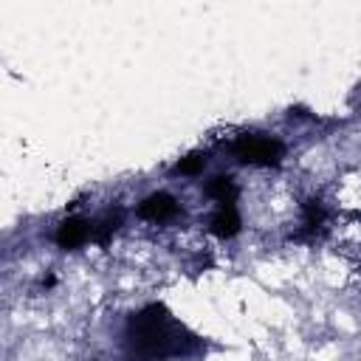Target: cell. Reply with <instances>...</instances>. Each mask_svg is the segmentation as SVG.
<instances>
[{"mask_svg": "<svg viewBox=\"0 0 361 361\" xmlns=\"http://www.w3.org/2000/svg\"><path fill=\"white\" fill-rule=\"evenodd\" d=\"M87 240H90V223H87L85 217H68V220H62L59 228H56V245H59V248L73 251V248L85 245Z\"/></svg>", "mask_w": 361, "mask_h": 361, "instance_id": "5", "label": "cell"}, {"mask_svg": "<svg viewBox=\"0 0 361 361\" xmlns=\"http://www.w3.org/2000/svg\"><path fill=\"white\" fill-rule=\"evenodd\" d=\"M121 223H124V212H121V209L102 214L99 220L90 223V240L99 243V245H107V243L113 240V234L121 228Z\"/></svg>", "mask_w": 361, "mask_h": 361, "instance_id": "7", "label": "cell"}, {"mask_svg": "<svg viewBox=\"0 0 361 361\" xmlns=\"http://www.w3.org/2000/svg\"><path fill=\"white\" fill-rule=\"evenodd\" d=\"M206 192H209V197H214L220 206H231L234 197H237V183H234L231 175H217V178L209 180Z\"/></svg>", "mask_w": 361, "mask_h": 361, "instance_id": "8", "label": "cell"}, {"mask_svg": "<svg viewBox=\"0 0 361 361\" xmlns=\"http://www.w3.org/2000/svg\"><path fill=\"white\" fill-rule=\"evenodd\" d=\"M206 166V152H192L172 166V175H197Z\"/></svg>", "mask_w": 361, "mask_h": 361, "instance_id": "9", "label": "cell"}, {"mask_svg": "<svg viewBox=\"0 0 361 361\" xmlns=\"http://www.w3.org/2000/svg\"><path fill=\"white\" fill-rule=\"evenodd\" d=\"M209 231H212L214 237H220V240L234 237V234L240 231V214H237V209H234V206H220V209L212 214V220H209Z\"/></svg>", "mask_w": 361, "mask_h": 361, "instance_id": "6", "label": "cell"}, {"mask_svg": "<svg viewBox=\"0 0 361 361\" xmlns=\"http://www.w3.org/2000/svg\"><path fill=\"white\" fill-rule=\"evenodd\" d=\"M330 234V214L327 206L319 197H310L302 203V223L293 234L296 243H319Z\"/></svg>", "mask_w": 361, "mask_h": 361, "instance_id": "3", "label": "cell"}, {"mask_svg": "<svg viewBox=\"0 0 361 361\" xmlns=\"http://www.w3.org/2000/svg\"><path fill=\"white\" fill-rule=\"evenodd\" d=\"M124 341L133 358L138 361H166L195 350V336L175 322V316L164 305H149L130 316Z\"/></svg>", "mask_w": 361, "mask_h": 361, "instance_id": "1", "label": "cell"}, {"mask_svg": "<svg viewBox=\"0 0 361 361\" xmlns=\"http://www.w3.org/2000/svg\"><path fill=\"white\" fill-rule=\"evenodd\" d=\"M178 214H180V203L166 192H155L138 203V217H144L149 223H169Z\"/></svg>", "mask_w": 361, "mask_h": 361, "instance_id": "4", "label": "cell"}, {"mask_svg": "<svg viewBox=\"0 0 361 361\" xmlns=\"http://www.w3.org/2000/svg\"><path fill=\"white\" fill-rule=\"evenodd\" d=\"M231 152L240 164L248 166H276L285 158V144L265 133H243L234 138Z\"/></svg>", "mask_w": 361, "mask_h": 361, "instance_id": "2", "label": "cell"}]
</instances>
